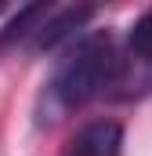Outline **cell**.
Returning <instances> with one entry per match:
<instances>
[{
  "mask_svg": "<svg viewBox=\"0 0 152 156\" xmlns=\"http://www.w3.org/2000/svg\"><path fill=\"white\" fill-rule=\"evenodd\" d=\"M116 80V44L109 33H87L73 40V47L58 58L54 73L40 98V123L62 120L102 91H109Z\"/></svg>",
  "mask_w": 152,
  "mask_h": 156,
  "instance_id": "obj_1",
  "label": "cell"
},
{
  "mask_svg": "<svg viewBox=\"0 0 152 156\" xmlns=\"http://www.w3.org/2000/svg\"><path fill=\"white\" fill-rule=\"evenodd\" d=\"M119 98H138L152 91V7L130 26L123 51H116V80Z\"/></svg>",
  "mask_w": 152,
  "mask_h": 156,
  "instance_id": "obj_2",
  "label": "cell"
},
{
  "mask_svg": "<svg viewBox=\"0 0 152 156\" xmlns=\"http://www.w3.org/2000/svg\"><path fill=\"white\" fill-rule=\"evenodd\" d=\"M91 15H94V7H51V15L43 18V26L33 33V47L47 51V47L62 44L65 37H73Z\"/></svg>",
  "mask_w": 152,
  "mask_h": 156,
  "instance_id": "obj_4",
  "label": "cell"
},
{
  "mask_svg": "<svg viewBox=\"0 0 152 156\" xmlns=\"http://www.w3.org/2000/svg\"><path fill=\"white\" fill-rule=\"evenodd\" d=\"M65 156H123V127L116 120H94L73 134Z\"/></svg>",
  "mask_w": 152,
  "mask_h": 156,
  "instance_id": "obj_3",
  "label": "cell"
}]
</instances>
